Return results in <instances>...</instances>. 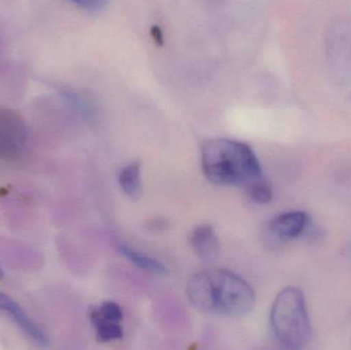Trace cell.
I'll list each match as a JSON object with an SVG mask.
<instances>
[{
  "label": "cell",
  "mask_w": 351,
  "mask_h": 350,
  "mask_svg": "<svg viewBox=\"0 0 351 350\" xmlns=\"http://www.w3.org/2000/svg\"><path fill=\"white\" fill-rule=\"evenodd\" d=\"M119 182L125 195L138 201L142 197L141 166L138 162L125 166L119 175Z\"/></svg>",
  "instance_id": "obj_9"
},
{
  "label": "cell",
  "mask_w": 351,
  "mask_h": 350,
  "mask_svg": "<svg viewBox=\"0 0 351 350\" xmlns=\"http://www.w3.org/2000/svg\"><path fill=\"white\" fill-rule=\"evenodd\" d=\"M247 190L251 199L258 203H269L274 197L271 186L265 179H262V180L250 185L249 187H247Z\"/></svg>",
  "instance_id": "obj_11"
},
{
  "label": "cell",
  "mask_w": 351,
  "mask_h": 350,
  "mask_svg": "<svg viewBox=\"0 0 351 350\" xmlns=\"http://www.w3.org/2000/svg\"><path fill=\"white\" fill-rule=\"evenodd\" d=\"M190 303L202 314L245 316L256 305L253 288L243 277L225 269L200 271L187 285Z\"/></svg>",
  "instance_id": "obj_1"
},
{
  "label": "cell",
  "mask_w": 351,
  "mask_h": 350,
  "mask_svg": "<svg viewBox=\"0 0 351 350\" xmlns=\"http://www.w3.org/2000/svg\"><path fill=\"white\" fill-rule=\"evenodd\" d=\"M69 1L92 12H101L107 4V0H69Z\"/></svg>",
  "instance_id": "obj_12"
},
{
  "label": "cell",
  "mask_w": 351,
  "mask_h": 350,
  "mask_svg": "<svg viewBox=\"0 0 351 350\" xmlns=\"http://www.w3.org/2000/svg\"><path fill=\"white\" fill-rule=\"evenodd\" d=\"M308 224V217L303 212L280 214L269 224L271 234L282 240H293L300 236Z\"/></svg>",
  "instance_id": "obj_8"
},
{
  "label": "cell",
  "mask_w": 351,
  "mask_h": 350,
  "mask_svg": "<svg viewBox=\"0 0 351 350\" xmlns=\"http://www.w3.org/2000/svg\"><path fill=\"white\" fill-rule=\"evenodd\" d=\"M0 312L10 316L21 331L39 347H45L49 345V338L43 329L27 314L16 300L2 292H0Z\"/></svg>",
  "instance_id": "obj_6"
},
{
  "label": "cell",
  "mask_w": 351,
  "mask_h": 350,
  "mask_svg": "<svg viewBox=\"0 0 351 350\" xmlns=\"http://www.w3.org/2000/svg\"><path fill=\"white\" fill-rule=\"evenodd\" d=\"M27 143L28 129L22 116L10 109H0V160H19Z\"/></svg>",
  "instance_id": "obj_4"
},
{
  "label": "cell",
  "mask_w": 351,
  "mask_h": 350,
  "mask_svg": "<svg viewBox=\"0 0 351 350\" xmlns=\"http://www.w3.org/2000/svg\"><path fill=\"white\" fill-rule=\"evenodd\" d=\"M202 168L204 176L222 186H245L264 179L261 164L247 144L217 138L202 147Z\"/></svg>",
  "instance_id": "obj_2"
},
{
  "label": "cell",
  "mask_w": 351,
  "mask_h": 350,
  "mask_svg": "<svg viewBox=\"0 0 351 350\" xmlns=\"http://www.w3.org/2000/svg\"><path fill=\"white\" fill-rule=\"evenodd\" d=\"M123 312L114 302H104L90 312V321L101 342H111L123 338Z\"/></svg>",
  "instance_id": "obj_5"
},
{
  "label": "cell",
  "mask_w": 351,
  "mask_h": 350,
  "mask_svg": "<svg viewBox=\"0 0 351 350\" xmlns=\"http://www.w3.org/2000/svg\"><path fill=\"white\" fill-rule=\"evenodd\" d=\"M192 249L200 260L206 263H212L217 260L220 254V242L216 232L212 226H198L190 236Z\"/></svg>",
  "instance_id": "obj_7"
},
{
  "label": "cell",
  "mask_w": 351,
  "mask_h": 350,
  "mask_svg": "<svg viewBox=\"0 0 351 350\" xmlns=\"http://www.w3.org/2000/svg\"><path fill=\"white\" fill-rule=\"evenodd\" d=\"M119 251L125 258L129 259L133 264L143 271L158 275H166L168 273L166 266L162 262L148 255L142 254L139 251L134 250L125 245H121L119 247Z\"/></svg>",
  "instance_id": "obj_10"
},
{
  "label": "cell",
  "mask_w": 351,
  "mask_h": 350,
  "mask_svg": "<svg viewBox=\"0 0 351 350\" xmlns=\"http://www.w3.org/2000/svg\"><path fill=\"white\" fill-rule=\"evenodd\" d=\"M2 277H3V273H2L1 269H0V279H1Z\"/></svg>",
  "instance_id": "obj_13"
},
{
  "label": "cell",
  "mask_w": 351,
  "mask_h": 350,
  "mask_svg": "<svg viewBox=\"0 0 351 350\" xmlns=\"http://www.w3.org/2000/svg\"><path fill=\"white\" fill-rule=\"evenodd\" d=\"M270 326L276 341L286 349H300L311 336V321L304 295L300 290H282L271 308Z\"/></svg>",
  "instance_id": "obj_3"
}]
</instances>
